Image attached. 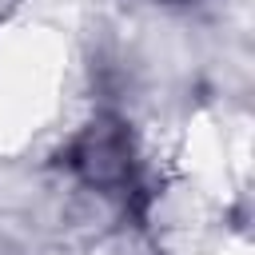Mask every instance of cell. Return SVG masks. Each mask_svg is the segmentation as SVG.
Listing matches in <instances>:
<instances>
[{
	"label": "cell",
	"mask_w": 255,
	"mask_h": 255,
	"mask_svg": "<svg viewBox=\"0 0 255 255\" xmlns=\"http://www.w3.org/2000/svg\"><path fill=\"white\" fill-rule=\"evenodd\" d=\"M68 167L100 187V191H120L131 179V143H128V128L120 120H96L92 128H84L76 135V143L68 147Z\"/></svg>",
	"instance_id": "6da1fadb"
},
{
	"label": "cell",
	"mask_w": 255,
	"mask_h": 255,
	"mask_svg": "<svg viewBox=\"0 0 255 255\" xmlns=\"http://www.w3.org/2000/svg\"><path fill=\"white\" fill-rule=\"evenodd\" d=\"M163 4H187V0H163Z\"/></svg>",
	"instance_id": "7a4b0ae2"
}]
</instances>
